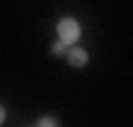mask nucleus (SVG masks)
<instances>
[{"mask_svg":"<svg viewBox=\"0 0 133 127\" xmlns=\"http://www.w3.org/2000/svg\"><path fill=\"white\" fill-rule=\"evenodd\" d=\"M56 36H59L68 47L77 44V42H80V21H77V18H59V24H56Z\"/></svg>","mask_w":133,"mask_h":127,"instance_id":"1","label":"nucleus"},{"mask_svg":"<svg viewBox=\"0 0 133 127\" xmlns=\"http://www.w3.org/2000/svg\"><path fill=\"white\" fill-rule=\"evenodd\" d=\"M65 62H68L71 68H86V65H89V53H86L83 47L71 44V47L65 50Z\"/></svg>","mask_w":133,"mask_h":127,"instance_id":"2","label":"nucleus"},{"mask_svg":"<svg viewBox=\"0 0 133 127\" xmlns=\"http://www.w3.org/2000/svg\"><path fill=\"white\" fill-rule=\"evenodd\" d=\"M65 50H68V44L62 42V38H56V42L50 44V53H53V56H65Z\"/></svg>","mask_w":133,"mask_h":127,"instance_id":"3","label":"nucleus"},{"mask_svg":"<svg viewBox=\"0 0 133 127\" xmlns=\"http://www.w3.org/2000/svg\"><path fill=\"white\" fill-rule=\"evenodd\" d=\"M56 124H59L56 115H42V118H38V127H56Z\"/></svg>","mask_w":133,"mask_h":127,"instance_id":"4","label":"nucleus"},{"mask_svg":"<svg viewBox=\"0 0 133 127\" xmlns=\"http://www.w3.org/2000/svg\"><path fill=\"white\" fill-rule=\"evenodd\" d=\"M6 121V109H3V104H0V124Z\"/></svg>","mask_w":133,"mask_h":127,"instance_id":"5","label":"nucleus"}]
</instances>
